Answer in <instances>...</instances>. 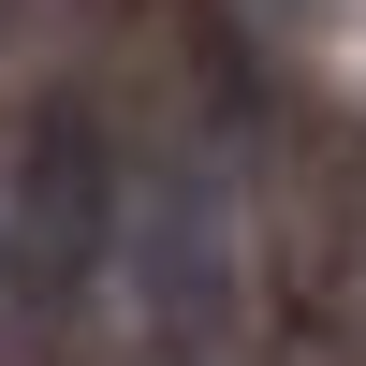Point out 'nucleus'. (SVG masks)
<instances>
[{
	"instance_id": "nucleus-2",
	"label": "nucleus",
	"mask_w": 366,
	"mask_h": 366,
	"mask_svg": "<svg viewBox=\"0 0 366 366\" xmlns=\"http://www.w3.org/2000/svg\"><path fill=\"white\" fill-rule=\"evenodd\" d=\"M147 293H162L176 337H205V322H220L234 264H220V191H205V176H162V205H147Z\"/></svg>"
},
{
	"instance_id": "nucleus-1",
	"label": "nucleus",
	"mask_w": 366,
	"mask_h": 366,
	"mask_svg": "<svg viewBox=\"0 0 366 366\" xmlns=\"http://www.w3.org/2000/svg\"><path fill=\"white\" fill-rule=\"evenodd\" d=\"M103 249H117V147H103L88 103H59V117H29V147H15V279L59 308V293L103 279Z\"/></svg>"
}]
</instances>
